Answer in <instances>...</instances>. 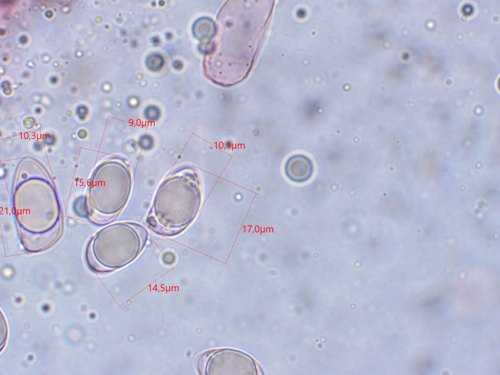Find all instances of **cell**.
I'll use <instances>...</instances> for the list:
<instances>
[{
    "label": "cell",
    "mask_w": 500,
    "mask_h": 375,
    "mask_svg": "<svg viewBox=\"0 0 500 375\" xmlns=\"http://www.w3.org/2000/svg\"><path fill=\"white\" fill-rule=\"evenodd\" d=\"M273 1H228L217 18L205 61L206 74L223 86L235 84L249 73L269 25Z\"/></svg>",
    "instance_id": "1"
},
{
    "label": "cell",
    "mask_w": 500,
    "mask_h": 375,
    "mask_svg": "<svg viewBox=\"0 0 500 375\" xmlns=\"http://www.w3.org/2000/svg\"><path fill=\"white\" fill-rule=\"evenodd\" d=\"M181 188H178V192H166L167 196L158 192L147 219L149 227L153 231L161 235H175L184 231L194 220L200 203L198 188L189 180Z\"/></svg>",
    "instance_id": "2"
},
{
    "label": "cell",
    "mask_w": 500,
    "mask_h": 375,
    "mask_svg": "<svg viewBox=\"0 0 500 375\" xmlns=\"http://www.w3.org/2000/svg\"><path fill=\"white\" fill-rule=\"evenodd\" d=\"M148 233L143 226L120 222L101 230L89 244L88 253L99 258L132 260L145 246Z\"/></svg>",
    "instance_id": "3"
},
{
    "label": "cell",
    "mask_w": 500,
    "mask_h": 375,
    "mask_svg": "<svg viewBox=\"0 0 500 375\" xmlns=\"http://www.w3.org/2000/svg\"><path fill=\"white\" fill-rule=\"evenodd\" d=\"M285 173L291 180L302 183L309 180L313 171V164L311 159L302 154H296L290 157L287 161L285 167Z\"/></svg>",
    "instance_id": "4"
},
{
    "label": "cell",
    "mask_w": 500,
    "mask_h": 375,
    "mask_svg": "<svg viewBox=\"0 0 500 375\" xmlns=\"http://www.w3.org/2000/svg\"><path fill=\"white\" fill-rule=\"evenodd\" d=\"M163 64L162 57L158 54H153L150 56L147 59L146 65L147 67L152 70H157L159 69Z\"/></svg>",
    "instance_id": "5"
},
{
    "label": "cell",
    "mask_w": 500,
    "mask_h": 375,
    "mask_svg": "<svg viewBox=\"0 0 500 375\" xmlns=\"http://www.w3.org/2000/svg\"><path fill=\"white\" fill-rule=\"evenodd\" d=\"M26 41H27V39H26V38L25 36H22L20 38V41H21V42L22 43H24V42H26Z\"/></svg>",
    "instance_id": "6"
}]
</instances>
